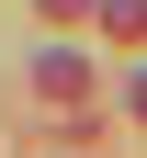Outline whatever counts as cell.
<instances>
[{
	"mask_svg": "<svg viewBox=\"0 0 147 158\" xmlns=\"http://www.w3.org/2000/svg\"><path fill=\"white\" fill-rule=\"evenodd\" d=\"M136 113H147V79H136Z\"/></svg>",
	"mask_w": 147,
	"mask_h": 158,
	"instance_id": "obj_1",
	"label": "cell"
}]
</instances>
